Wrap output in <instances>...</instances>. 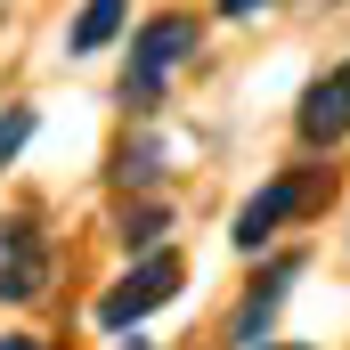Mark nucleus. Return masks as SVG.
I'll return each mask as SVG.
<instances>
[{
	"instance_id": "nucleus-6",
	"label": "nucleus",
	"mask_w": 350,
	"mask_h": 350,
	"mask_svg": "<svg viewBox=\"0 0 350 350\" xmlns=\"http://www.w3.org/2000/svg\"><path fill=\"white\" fill-rule=\"evenodd\" d=\"M131 25V0H82V16H74V33H66V49L74 57H98L114 33Z\"/></svg>"
},
{
	"instance_id": "nucleus-7",
	"label": "nucleus",
	"mask_w": 350,
	"mask_h": 350,
	"mask_svg": "<svg viewBox=\"0 0 350 350\" xmlns=\"http://www.w3.org/2000/svg\"><path fill=\"white\" fill-rule=\"evenodd\" d=\"M293 269H301V261H277V269H261V285H253V293H245V310L228 318V334H237V342H253L269 318H277V293L293 285Z\"/></svg>"
},
{
	"instance_id": "nucleus-13",
	"label": "nucleus",
	"mask_w": 350,
	"mask_h": 350,
	"mask_svg": "<svg viewBox=\"0 0 350 350\" xmlns=\"http://www.w3.org/2000/svg\"><path fill=\"white\" fill-rule=\"evenodd\" d=\"M131 350H147V342H131Z\"/></svg>"
},
{
	"instance_id": "nucleus-11",
	"label": "nucleus",
	"mask_w": 350,
	"mask_h": 350,
	"mask_svg": "<svg viewBox=\"0 0 350 350\" xmlns=\"http://www.w3.org/2000/svg\"><path fill=\"white\" fill-rule=\"evenodd\" d=\"M253 8H269V0H220V16H253Z\"/></svg>"
},
{
	"instance_id": "nucleus-5",
	"label": "nucleus",
	"mask_w": 350,
	"mask_h": 350,
	"mask_svg": "<svg viewBox=\"0 0 350 350\" xmlns=\"http://www.w3.org/2000/svg\"><path fill=\"white\" fill-rule=\"evenodd\" d=\"M293 131H301V147H342V139H350V66L301 90V106H293Z\"/></svg>"
},
{
	"instance_id": "nucleus-2",
	"label": "nucleus",
	"mask_w": 350,
	"mask_h": 350,
	"mask_svg": "<svg viewBox=\"0 0 350 350\" xmlns=\"http://www.w3.org/2000/svg\"><path fill=\"white\" fill-rule=\"evenodd\" d=\"M179 277H187V261H179L172 245L139 253V261H131L122 277H114V285H106V293H98V326H114V334H122V326L155 318V310H163V301L179 293Z\"/></svg>"
},
{
	"instance_id": "nucleus-9",
	"label": "nucleus",
	"mask_w": 350,
	"mask_h": 350,
	"mask_svg": "<svg viewBox=\"0 0 350 350\" xmlns=\"http://www.w3.org/2000/svg\"><path fill=\"white\" fill-rule=\"evenodd\" d=\"M25 139H33V106H8V114H0V172L16 163V147H25Z\"/></svg>"
},
{
	"instance_id": "nucleus-10",
	"label": "nucleus",
	"mask_w": 350,
	"mask_h": 350,
	"mask_svg": "<svg viewBox=\"0 0 350 350\" xmlns=\"http://www.w3.org/2000/svg\"><path fill=\"white\" fill-rule=\"evenodd\" d=\"M114 179H122V187H147V179H155V147H122Z\"/></svg>"
},
{
	"instance_id": "nucleus-3",
	"label": "nucleus",
	"mask_w": 350,
	"mask_h": 350,
	"mask_svg": "<svg viewBox=\"0 0 350 350\" xmlns=\"http://www.w3.org/2000/svg\"><path fill=\"white\" fill-rule=\"evenodd\" d=\"M326 187H334L326 172H285V179H269L261 196H253V204L237 212V253H261L269 237H277V228H285L293 212H310V204H318Z\"/></svg>"
},
{
	"instance_id": "nucleus-1",
	"label": "nucleus",
	"mask_w": 350,
	"mask_h": 350,
	"mask_svg": "<svg viewBox=\"0 0 350 350\" xmlns=\"http://www.w3.org/2000/svg\"><path fill=\"white\" fill-rule=\"evenodd\" d=\"M179 57H196V16H187V8L147 16V25H139V41H131V66H122V106H131V114H147V106L163 98V82H172Z\"/></svg>"
},
{
	"instance_id": "nucleus-8",
	"label": "nucleus",
	"mask_w": 350,
	"mask_h": 350,
	"mask_svg": "<svg viewBox=\"0 0 350 350\" xmlns=\"http://www.w3.org/2000/svg\"><path fill=\"white\" fill-rule=\"evenodd\" d=\"M163 220H172L163 204H139V212H122V245H131V253H155V237H163Z\"/></svg>"
},
{
	"instance_id": "nucleus-12",
	"label": "nucleus",
	"mask_w": 350,
	"mask_h": 350,
	"mask_svg": "<svg viewBox=\"0 0 350 350\" xmlns=\"http://www.w3.org/2000/svg\"><path fill=\"white\" fill-rule=\"evenodd\" d=\"M0 350H49V342H33V334H0Z\"/></svg>"
},
{
	"instance_id": "nucleus-4",
	"label": "nucleus",
	"mask_w": 350,
	"mask_h": 350,
	"mask_svg": "<svg viewBox=\"0 0 350 350\" xmlns=\"http://www.w3.org/2000/svg\"><path fill=\"white\" fill-rule=\"evenodd\" d=\"M49 285V237L33 212H8L0 220V301H33Z\"/></svg>"
}]
</instances>
